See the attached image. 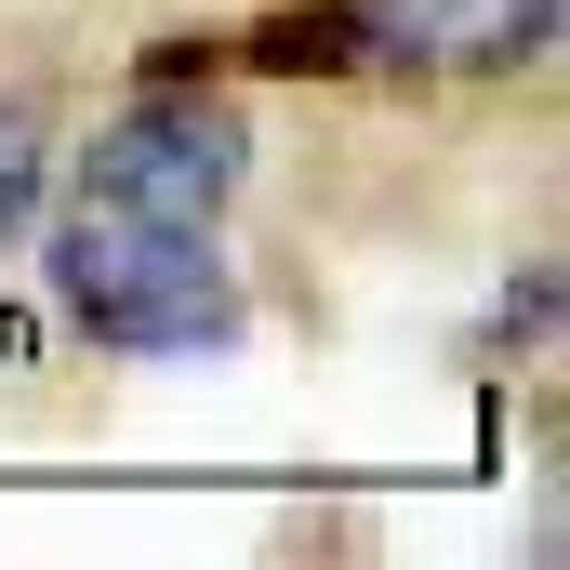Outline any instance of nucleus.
<instances>
[{"mask_svg": "<svg viewBox=\"0 0 570 570\" xmlns=\"http://www.w3.org/2000/svg\"><path fill=\"white\" fill-rule=\"evenodd\" d=\"M226 213H239V107L199 94V80L120 94L94 120V146L67 159V199H53V292H67V318L107 358L239 345L253 305H239Z\"/></svg>", "mask_w": 570, "mask_h": 570, "instance_id": "obj_1", "label": "nucleus"}, {"mask_svg": "<svg viewBox=\"0 0 570 570\" xmlns=\"http://www.w3.org/2000/svg\"><path fill=\"white\" fill-rule=\"evenodd\" d=\"M318 13L345 27V53L425 67V80H491L558 40V0H318Z\"/></svg>", "mask_w": 570, "mask_h": 570, "instance_id": "obj_2", "label": "nucleus"}, {"mask_svg": "<svg viewBox=\"0 0 570 570\" xmlns=\"http://www.w3.org/2000/svg\"><path fill=\"white\" fill-rule=\"evenodd\" d=\"M27 213H40V120L0 94V239H13Z\"/></svg>", "mask_w": 570, "mask_h": 570, "instance_id": "obj_3", "label": "nucleus"}]
</instances>
